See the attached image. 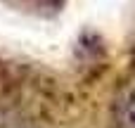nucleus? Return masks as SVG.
Masks as SVG:
<instances>
[{
  "label": "nucleus",
  "instance_id": "f257e3e1",
  "mask_svg": "<svg viewBox=\"0 0 135 128\" xmlns=\"http://www.w3.org/2000/svg\"><path fill=\"white\" fill-rule=\"evenodd\" d=\"M128 112H131V119L135 121V95L131 97V105H128Z\"/></svg>",
  "mask_w": 135,
  "mask_h": 128
}]
</instances>
